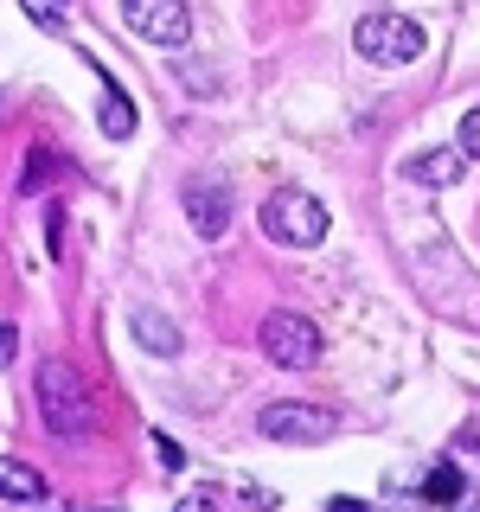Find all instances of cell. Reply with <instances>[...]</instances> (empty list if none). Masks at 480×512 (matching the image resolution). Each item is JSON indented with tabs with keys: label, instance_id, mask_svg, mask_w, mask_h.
I'll return each instance as SVG.
<instances>
[{
	"label": "cell",
	"instance_id": "cell-1",
	"mask_svg": "<svg viewBox=\"0 0 480 512\" xmlns=\"http://www.w3.org/2000/svg\"><path fill=\"white\" fill-rule=\"evenodd\" d=\"M32 397H39V423L52 436H84L90 429V391L71 359H45L39 378H32Z\"/></svg>",
	"mask_w": 480,
	"mask_h": 512
},
{
	"label": "cell",
	"instance_id": "cell-7",
	"mask_svg": "<svg viewBox=\"0 0 480 512\" xmlns=\"http://www.w3.org/2000/svg\"><path fill=\"white\" fill-rule=\"evenodd\" d=\"M186 218L199 237H224L231 231V192H224L218 180H192L186 186Z\"/></svg>",
	"mask_w": 480,
	"mask_h": 512
},
{
	"label": "cell",
	"instance_id": "cell-5",
	"mask_svg": "<svg viewBox=\"0 0 480 512\" xmlns=\"http://www.w3.org/2000/svg\"><path fill=\"white\" fill-rule=\"evenodd\" d=\"M256 429H263L269 442L314 448V442H333V436H340V416L320 410V404H269L263 416H256Z\"/></svg>",
	"mask_w": 480,
	"mask_h": 512
},
{
	"label": "cell",
	"instance_id": "cell-9",
	"mask_svg": "<svg viewBox=\"0 0 480 512\" xmlns=\"http://www.w3.org/2000/svg\"><path fill=\"white\" fill-rule=\"evenodd\" d=\"M135 340L154 352V359H173V352H180L186 340H180V327H173L167 314L160 308H135Z\"/></svg>",
	"mask_w": 480,
	"mask_h": 512
},
{
	"label": "cell",
	"instance_id": "cell-2",
	"mask_svg": "<svg viewBox=\"0 0 480 512\" xmlns=\"http://www.w3.org/2000/svg\"><path fill=\"white\" fill-rule=\"evenodd\" d=\"M327 205L308 199V192H295V186H282V192H269V205H263V237L269 244H295V250H308L327 237Z\"/></svg>",
	"mask_w": 480,
	"mask_h": 512
},
{
	"label": "cell",
	"instance_id": "cell-10",
	"mask_svg": "<svg viewBox=\"0 0 480 512\" xmlns=\"http://www.w3.org/2000/svg\"><path fill=\"white\" fill-rule=\"evenodd\" d=\"M0 500H20V506L45 500V474L32 461H0Z\"/></svg>",
	"mask_w": 480,
	"mask_h": 512
},
{
	"label": "cell",
	"instance_id": "cell-16",
	"mask_svg": "<svg viewBox=\"0 0 480 512\" xmlns=\"http://www.w3.org/2000/svg\"><path fill=\"white\" fill-rule=\"evenodd\" d=\"M154 455H160V468H173V474L186 468V455H180V442H173V436H154Z\"/></svg>",
	"mask_w": 480,
	"mask_h": 512
},
{
	"label": "cell",
	"instance_id": "cell-13",
	"mask_svg": "<svg viewBox=\"0 0 480 512\" xmlns=\"http://www.w3.org/2000/svg\"><path fill=\"white\" fill-rule=\"evenodd\" d=\"M20 7H26V20H39V26H58L71 0H20Z\"/></svg>",
	"mask_w": 480,
	"mask_h": 512
},
{
	"label": "cell",
	"instance_id": "cell-19",
	"mask_svg": "<svg viewBox=\"0 0 480 512\" xmlns=\"http://www.w3.org/2000/svg\"><path fill=\"white\" fill-rule=\"evenodd\" d=\"M327 512H372V506H359V500H333Z\"/></svg>",
	"mask_w": 480,
	"mask_h": 512
},
{
	"label": "cell",
	"instance_id": "cell-11",
	"mask_svg": "<svg viewBox=\"0 0 480 512\" xmlns=\"http://www.w3.org/2000/svg\"><path fill=\"white\" fill-rule=\"evenodd\" d=\"M96 122H103L109 141H128V135H135V109H128L122 84H109V77H103V109H96Z\"/></svg>",
	"mask_w": 480,
	"mask_h": 512
},
{
	"label": "cell",
	"instance_id": "cell-15",
	"mask_svg": "<svg viewBox=\"0 0 480 512\" xmlns=\"http://www.w3.org/2000/svg\"><path fill=\"white\" fill-rule=\"evenodd\" d=\"M64 167V160H52V154H39V160H26V186H45L52 173Z\"/></svg>",
	"mask_w": 480,
	"mask_h": 512
},
{
	"label": "cell",
	"instance_id": "cell-4",
	"mask_svg": "<svg viewBox=\"0 0 480 512\" xmlns=\"http://www.w3.org/2000/svg\"><path fill=\"white\" fill-rule=\"evenodd\" d=\"M256 340H263V359L269 365H314L320 359V327L308 314H295V308H276V314H263V327H256Z\"/></svg>",
	"mask_w": 480,
	"mask_h": 512
},
{
	"label": "cell",
	"instance_id": "cell-18",
	"mask_svg": "<svg viewBox=\"0 0 480 512\" xmlns=\"http://www.w3.org/2000/svg\"><path fill=\"white\" fill-rule=\"evenodd\" d=\"M13 352H20V333H13V327H0V365H13Z\"/></svg>",
	"mask_w": 480,
	"mask_h": 512
},
{
	"label": "cell",
	"instance_id": "cell-14",
	"mask_svg": "<svg viewBox=\"0 0 480 512\" xmlns=\"http://www.w3.org/2000/svg\"><path fill=\"white\" fill-rule=\"evenodd\" d=\"M461 154L480 160V109H468V116H461Z\"/></svg>",
	"mask_w": 480,
	"mask_h": 512
},
{
	"label": "cell",
	"instance_id": "cell-3",
	"mask_svg": "<svg viewBox=\"0 0 480 512\" xmlns=\"http://www.w3.org/2000/svg\"><path fill=\"white\" fill-rule=\"evenodd\" d=\"M352 45L372 64H416L423 58V26L404 20V13H365L359 32H352Z\"/></svg>",
	"mask_w": 480,
	"mask_h": 512
},
{
	"label": "cell",
	"instance_id": "cell-8",
	"mask_svg": "<svg viewBox=\"0 0 480 512\" xmlns=\"http://www.w3.org/2000/svg\"><path fill=\"white\" fill-rule=\"evenodd\" d=\"M461 167H468V154H461V148H416L404 160V173H410L416 186H455Z\"/></svg>",
	"mask_w": 480,
	"mask_h": 512
},
{
	"label": "cell",
	"instance_id": "cell-12",
	"mask_svg": "<svg viewBox=\"0 0 480 512\" xmlns=\"http://www.w3.org/2000/svg\"><path fill=\"white\" fill-rule=\"evenodd\" d=\"M423 500H436V506L461 500V468H455V461H442V468H429V480H423Z\"/></svg>",
	"mask_w": 480,
	"mask_h": 512
},
{
	"label": "cell",
	"instance_id": "cell-17",
	"mask_svg": "<svg viewBox=\"0 0 480 512\" xmlns=\"http://www.w3.org/2000/svg\"><path fill=\"white\" fill-rule=\"evenodd\" d=\"M58 244H64V212H58V205H45V250L58 256Z\"/></svg>",
	"mask_w": 480,
	"mask_h": 512
},
{
	"label": "cell",
	"instance_id": "cell-6",
	"mask_svg": "<svg viewBox=\"0 0 480 512\" xmlns=\"http://www.w3.org/2000/svg\"><path fill=\"white\" fill-rule=\"evenodd\" d=\"M122 26L148 45H186L192 39L186 0H122Z\"/></svg>",
	"mask_w": 480,
	"mask_h": 512
}]
</instances>
